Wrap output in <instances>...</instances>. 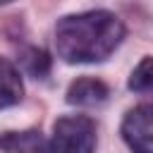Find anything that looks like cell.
<instances>
[{"label":"cell","instance_id":"obj_1","mask_svg":"<svg viewBox=\"0 0 153 153\" xmlns=\"http://www.w3.org/2000/svg\"><path fill=\"white\" fill-rule=\"evenodd\" d=\"M124 38V24L108 10L67 14L55 24V50L69 65L103 62Z\"/></svg>","mask_w":153,"mask_h":153},{"label":"cell","instance_id":"obj_2","mask_svg":"<svg viewBox=\"0 0 153 153\" xmlns=\"http://www.w3.org/2000/svg\"><path fill=\"white\" fill-rule=\"evenodd\" d=\"M96 124L86 115H65L53 124L48 153H93Z\"/></svg>","mask_w":153,"mask_h":153},{"label":"cell","instance_id":"obj_3","mask_svg":"<svg viewBox=\"0 0 153 153\" xmlns=\"http://www.w3.org/2000/svg\"><path fill=\"white\" fill-rule=\"evenodd\" d=\"M122 139L134 153H153V103L136 105L124 115Z\"/></svg>","mask_w":153,"mask_h":153},{"label":"cell","instance_id":"obj_4","mask_svg":"<svg viewBox=\"0 0 153 153\" xmlns=\"http://www.w3.org/2000/svg\"><path fill=\"white\" fill-rule=\"evenodd\" d=\"M108 86L100 81V79H93V76H81L76 81L69 84L67 88V103L69 105H98L108 98Z\"/></svg>","mask_w":153,"mask_h":153},{"label":"cell","instance_id":"obj_5","mask_svg":"<svg viewBox=\"0 0 153 153\" xmlns=\"http://www.w3.org/2000/svg\"><path fill=\"white\" fill-rule=\"evenodd\" d=\"M0 148L7 153H48V143L38 129L7 131L0 136Z\"/></svg>","mask_w":153,"mask_h":153},{"label":"cell","instance_id":"obj_6","mask_svg":"<svg viewBox=\"0 0 153 153\" xmlns=\"http://www.w3.org/2000/svg\"><path fill=\"white\" fill-rule=\"evenodd\" d=\"M22 96H24V86L17 67L10 60L0 57V110L17 105Z\"/></svg>","mask_w":153,"mask_h":153},{"label":"cell","instance_id":"obj_7","mask_svg":"<svg viewBox=\"0 0 153 153\" xmlns=\"http://www.w3.org/2000/svg\"><path fill=\"white\" fill-rule=\"evenodd\" d=\"M22 65H24V69H26L31 76L41 79V76H45L48 69H50V57H48V53H45L43 48H26V50L22 53Z\"/></svg>","mask_w":153,"mask_h":153},{"label":"cell","instance_id":"obj_8","mask_svg":"<svg viewBox=\"0 0 153 153\" xmlns=\"http://www.w3.org/2000/svg\"><path fill=\"white\" fill-rule=\"evenodd\" d=\"M127 86L136 93H146V91H153V57H143L136 69L129 74V81Z\"/></svg>","mask_w":153,"mask_h":153},{"label":"cell","instance_id":"obj_9","mask_svg":"<svg viewBox=\"0 0 153 153\" xmlns=\"http://www.w3.org/2000/svg\"><path fill=\"white\" fill-rule=\"evenodd\" d=\"M7 2H12V0H0V5H7Z\"/></svg>","mask_w":153,"mask_h":153}]
</instances>
